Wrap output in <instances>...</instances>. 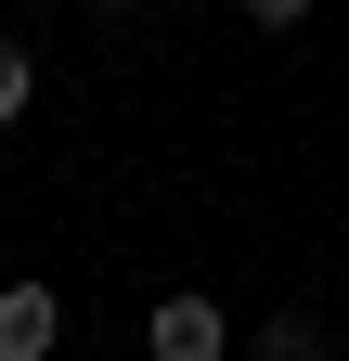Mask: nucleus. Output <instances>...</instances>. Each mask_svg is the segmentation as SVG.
Segmentation results:
<instances>
[{"mask_svg": "<svg viewBox=\"0 0 349 361\" xmlns=\"http://www.w3.org/2000/svg\"><path fill=\"white\" fill-rule=\"evenodd\" d=\"M246 336H233V310L207 297V284H182V297H155L143 310V361H233Z\"/></svg>", "mask_w": 349, "mask_h": 361, "instance_id": "obj_1", "label": "nucleus"}, {"mask_svg": "<svg viewBox=\"0 0 349 361\" xmlns=\"http://www.w3.org/2000/svg\"><path fill=\"white\" fill-rule=\"evenodd\" d=\"M52 336H65L52 284H0V361H52Z\"/></svg>", "mask_w": 349, "mask_h": 361, "instance_id": "obj_2", "label": "nucleus"}, {"mask_svg": "<svg viewBox=\"0 0 349 361\" xmlns=\"http://www.w3.org/2000/svg\"><path fill=\"white\" fill-rule=\"evenodd\" d=\"M246 361H324V323L311 310H272V323H246Z\"/></svg>", "mask_w": 349, "mask_h": 361, "instance_id": "obj_3", "label": "nucleus"}, {"mask_svg": "<svg viewBox=\"0 0 349 361\" xmlns=\"http://www.w3.org/2000/svg\"><path fill=\"white\" fill-rule=\"evenodd\" d=\"M26 104H39V52H26V39H0V129H13Z\"/></svg>", "mask_w": 349, "mask_h": 361, "instance_id": "obj_4", "label": "nucleus"}, {"mask_svg": "<svg viewBox=\"0 0 349 361\" xmlns=\"http://www.w3.org/2000/svg\"><path fill=\"white\" fill-rule=\"evenodd\" d=\"M311 13H324V0H246V26H272V39H297Z\"/></svg>", "mask_w": 349, "mask_h": 361, "instance_id": "obj_5", "label": "nucleus"}, {"mask_svg": "<svg viewBox=\"0 0 349 361\" xmlns=\"http://www.w3.org/2000/svg\"><path fill=\"white\" fill-rule=\"evenodd\" d=\"M91 13H143V0H91Z\"/></svg>", "mask_w": 349, "mask_h": 361, "instance_id": "obj_6", "label": "nucleus"}]
</instances>
